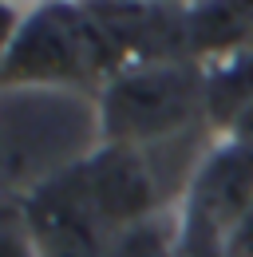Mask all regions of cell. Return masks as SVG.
Returning a JSON list of instances; mask_svg holds the SVG:
<instances>
[{"label":"cell","mask_w":253,"mask_h":257,"mask_svg":"<svg viewBox=\"0 0 253 257\" xmlns=\"http://www.w3.org/2000/svg\"><path fill=\"white\" fill-rule=\"evenodd\" d=\"M95 107L103 143L147 151L158 139L186 131L206 111V71L194 60L126 67L103 83Z\"/></svg>","instance_id":"obj_2"},{"label":"cell","mask_w":253,"mask_h":257,"mask_svg":"<svg viewBox=\"0 0 253 257\" xmlns=\"http://www.w3.org/2000/svg\"><path fill=\"white\" fill-rule=\"evenodd\" d=\"M123 71V52L95 8L44 4L28 12L4 44V91H79L111 83Z\"/></svg>","instance_id":"obj_1"},{"label":"cell","mask_w":253,"mask_h":257,"mask_svg":"<svg viewBox=\"0 0 253 257\" xmlns=\"http://www.w3.org/2000/svg\"><path fill=\"white\" fill-rule=\"evenodd\" d=\"M225 257H253V210L237 222V229L225 241Z\"/></svg>","instance_id":"obj_6"},{"label":"cell","mask_w":253,"mask_h":257,"mask_svg":"<svg viewBox=\"0 0 253 257\" xmlns=\"http://www.w3.org/2000/svg\"><path fill=\"white\" fill-rule=\"evenodd\" d=\"M79 166H83L87 190H91L103 222L115 233L147 222V218H158V178L151 170L147 151L99 143Z\"/></svg>","instance_id":"obj_4"},{"label":"cell","mask_w":253,"mask_h":257,"mask_svg":"<svg viewBox=\"0 0 253 257\" xmlns=\"http://www.w3.org/2000/svg\"><path fill=\"white\" fill-rule=\"evenodd\" d=\"M107 257H182V249H178V229L166 222V218H147V222L115 233Z\"/></svg>","instance_id":"obj_5"},{"label":"cell","mask_w":253,"mask_h":257,"mask_svg":"<svg viewBox=\"0 0 253 257\" xmlns=\"http://www.w3.org/2000/svg\"><path fill=\"white\" fill-rule=\"evenodd\" d=\"M16 214L36 257H107L115 241V229L103 222L79 162L20 194Z\"/></svg>","instance_id":"obj_3"}]
</instances>
